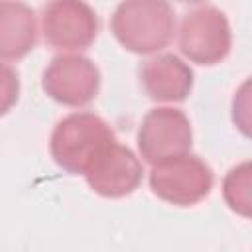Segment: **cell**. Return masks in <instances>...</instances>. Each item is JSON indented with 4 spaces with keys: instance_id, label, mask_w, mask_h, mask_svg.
Here are the masks:
<instances>
[{
    "instance_id": "cell-1",
    "label": "cell",
    "mask_w": 252,
    "mask_h": 252,
    "mask_svg": "<svg viewBox=\"0 0 252 252\" xmlns=\"http://www.w3.org/2000/svg\"><path fill=\"white\" fill-rule=\"evenodd\" d=\"M110 32L132 53H158L173 37L175 12L163 0H126L116 6L110 18Z\"/></svg>"
},
{
    "instance_id": "cell-2",
    "label": "cell",
    "mask_w": 252,
    "mask_h": 252,
    "mask_svg": "<svg viewBox=\"0 0 252 252\" xmlns=\"http://www.w3.org/2000/svg\"><path fill=\"white\" fill-rule=\"evenodd\" d=\"M116 142L110 126L94 112H73L61 118L49 138L53 161L67 173H83L96 156Z\"/></svg>"
},
{
    "instance_id": "cell-3",
    "label": "cell",
    "mask_w": 252,
    "mask_h": 252,
    "mask_svg": "<svg viewBox=\"0 0 252 252\" xmlns=\"http://www.w3.org/2000/svg\"><path fill=\"white\" fill-rule=\"evenodd\" d=\"M232 32L222 10L201 4L189 10L179 28V51L197 65H217L230 53Z\"/></svg>"
},
{
    "instance_id": "cell-4",
    "label": "cell",
    "mask_w": 252,
    "mask_h": 252,
    "mask_svg": "<svg viewBox=\"0 0 252 252\" xmlns=\"http://www.w3.org/2000/svg\"><path fill=\"white\" fill-rule=\"evenodd\" d=\"M213 181V169L195 154L165 159L150 171L152 193L175 207H191L209 197Z\"/></svg>"
},
{
    "instance_id": "cell-5",
    "label": "cell",
    "mask_w": 252,
    "mask_h": 252,
    "mask_svg": "<svg viewBox=\"0 0 252 252\" xmlns=\"http://www.w3.org/2000/svg\"><path fill=\"white\" fill-rule=\"evenodd\" d=\"M138 150L144 161L158 165L165 159L189 154L193 146V130L181 108H152L138 128Z\"/></svg>"
},
{
    "instance_id": "cell-6",
    "label": "cell",
    "mask_w": 252,
    "mask_h": 252,
    "mask_svg": "<svg viewBox=\"0 0 252 252\" xmlns=\"http://www.w3.org/2000/svg\"><path fill=\"white\" fill-rule=\"evenodd\" d=\"M96 12L79 0H55L41 10V33L51 49L83 51L96 39Z\"/></svg>"
},
{
    "instance_id": "cell-7",
    "label": "cell",
    "mask_w": 252,
    "mask_h": 252,
    "mask_svg": "<svg viewBox=\"0 0 252 252\" xmlns=\"http://www.w3.org/2000/svg\"><path fill=\"white\" fill-rule=\"evenodd\" d=\"M41 87L49 98L65 106L91 104L100 89V71L93 59L77 53L57 55L41 75Z\"/></svg>"
},
{
    "instance_id": "cell-8",
    "label": "cell",
    "mask_w": 252,
    "mask_h": 252,
    "mask_svg": "<svg viewBox=\"0 0 252 252\" xmlns=\"http://www.w3.org/2000/svg\"><path fill=\"white\" fill-rule=\"evenodd\" d=\"M142 177H144L142 161L130 148L118 142L106 146L91 163V167L85 171V179L89 187L96 195L106 199H120L132 195L140 187Z\"/></svg>"
},
{
    "instance_id": "cell-9",
    "label": "cell",
    "mask_w": 252,
    "mask_h": 252,
    "mask_svg": "<svg viewBox=\"0 0 252 252\" xmlns=\"http://www.w3.org/2000/svg\"><path fill=\"white\" fill-rule=\"evenodd\" d=\"M140 85L156 102H183L193 91V69L175 53H161L142 61Z\"/></svg>"
},
{
    "instance_id": "cell-10",
    "label": "cell",
    "mask_w": 252,
    "mask_h": 252,
    "mask_svg": "<svg viewBox=\"0 0 252 252\" xmlns=\"http://www.w3.org/2000/svg\"><path fill=\"white\" fill-rule=\"evenodd\" d=\"M35 45V12L24 2H0V59H22Z\"/></svg>"
},
{
    "instance_id": "cell-11",
    "label": "cell",
    "mask_w": 252,
    "mask_h": 252,
    "mask_svg": "<svg viewBox=\"0 0 252 252\" xmlns=\"http://www.w3.org/2000/svg\"><path fill=\"white\" fill-rule=\"evenodd\" d=\"M222 195L226 205L234 213L242 217L250 215V163L248 161L232 167L226 173L222 181Z\"/></svg>"
},
{
    "instance_id": "cell-12",
    "label": "cell",
    "mask_w": 252,
    "mask_h": 252,
    "mask_svg": "<svg viewBox=\"0 0 252 252\" xmlns=\"http://www.w3.org/2000/svg\"><path fill=\"white\" fill-rule=\"evenodd\" d=\"M20 96V77L14 67L0 61V116L8 114Z\"/></svg>"
}]
</instances>
